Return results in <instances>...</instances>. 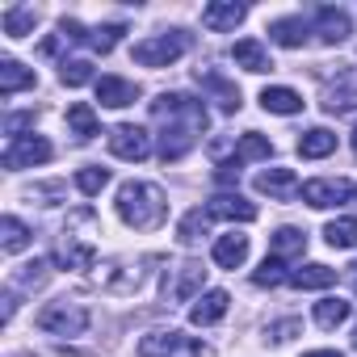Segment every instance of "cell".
<instances>
[{
    "label": "cell",
    "mask_w": 357,
    "mask_h": 357,
    "mask_svg": "<svg viewBox=\"0 0 357 357\" xmlns=\"http://www.w3.org/2000/svg\"><path fill=\"white\" fill-rule=\"evenodd\" d=\"M151 118L160 122V160L164 164H176L185 160L202 135H206V105L190 93H160L151 101Z\"/></svg>",
    "instance_id": "cell-1"
},
{
    "label": "cell",
    "mask_w": 357,
    "mask_h": 357,
    "mask_svg": "<svg viewBox=\"0 0 357 357\" xmlns=\"http://www.w3.org/2000/svg\"><path fill=\"white\" fill-rule=\"evenodd\" d=\"M114 206H118V219L126 227H135V231H155L168 219V198L151 181H126V185H118V202Z\"/></svg>",
    "instance_id": "cell-2"
},
{
    "label": "cell",
    "mask_w": 357,
    "mask_h": 357,
    "mask_svg": "<svg viewBox=\"0 0 357 357\" xmlns=\"http://www.w3.org/2000/svg\"><path fill=\"white\" fill-rule=\"evenodd\" d=\"M89 324H93V311L84 303H76V298H59V303H47L38 311V328L47 336H68L72 340V336H84Z\"/></svg>",
    "instance_id": "cell-3"
},
{
    "label": "cell",
    "mask_w": 357,
    "mask_h": 357,
    "mask_svg": "<svg viewBox=\"0 0 357 357\" xmlns=\"http://www.w3.org/2000/svg\"><path fill=\"white\" fill-rule=\"evenodd\" d=\"M139 357H211V349L198 336H185L176 328H160V332H147L139 340Z\"/></svg>",
    "instance_id": "cell-4"
},
{
    "label": "cell",
    "mask_w": 357,
    "mask_h": 357,
    "mask_svg": "<svg viewBox=\"0 0 357 357\" xmlns=\"http://www.w3.org/2000/svg\"><path fill=\"white\" fill-rule=\"evenodd\" d=\"M80 227V219H76V211L68 215V227L59 231V244H55V261L63 265V269H93L97 265V244H93V236H80L76 231Z\"/></svg>",
    "instance_id": "cell-5"
},
{
    "label": "cell",
    "mask_w": 357,
    "mask_h": 357,
    "mask_svg": "<svg viewBox=\"0 0 357 357\" xmlns=\"http://www.w3.org/2000/svg\"><path fill=\"white\" fill-rule=\"evenodd\" d=\"M185 51H190V34L185 30H168V34L135 43V63H143V68H168V63L181 59Z\"/></svg>",
    "instance_id": "cell-6"
},
{
    "label": "cell",
    "mask_w": 357,
    "mask_h": 357,
    "mask_svg": "<svg viewBox=\"0 0 357 357\" xmlns=\"http://www.w3.org/2000/svg\"><path fill=\"white\" fill-rule=\"evenodd\" d=\"M55 155V147L43 139V135H13L9 143H5V155H0V160H5V168H34V164H47Z\"/></svg>",
    "instance_id": "cell-7"
},
{
    "label": "cell",
    "mask_w": 357,
    "mask_h": 357,
    "mask_svg": "<svg viewBox=\"0 0 357 357\" xmlns=\"http://www.w3.org/2000/svg\"><path fill=\"white\" fill-rule=\"evenodd\" d=\"M202 286H206L202 261H181L172 269V278H164V298L168 303H190V298H202Z\"/></svg>",
    "instance_id": "cell-8"
},
{
    "label": "cell",
    "mask_w": 357,
    "mask_h": 357,
    "mask_svg": "<svg viewBox=\"0 0 357 357\" xmlns=\"http://www.w3.org/2000/svg\"><path fill=\"white\" fill-rule=\"evenodd\" d=\"M143 265H155V257H139V261H105L101 265V286L109 294H130L143 286Z\"/></svg>",
    "instance_id": "cell-9"
},
{
    "label": "cell",
    "mask_w": 357,
    "mask_h": 357,
    "mask_svg": "<svg viewBox=\"0 0 357 357\" xmlns=\"http://www.w3.org/2000/svg\"><path fill=\"white\" fill-rule=\"evenodd\" d=\"M109 151H114L118 160H147V155H151V135H147L143 126L122 122V126L109 130Z\"/></svg>",
    "instance_id": "cell-10"
},
{
    "label": "cell",
    "mask_w": 357,
    "mask_h": 357,
    "mask_svg": "<svg viewBox=\"0 0 357 357\" xmlns=\"http://www.w3.org/2000/svg\"><path fill=\"white\" fill-rule=\"evenodd\" d=\"M349 198H353V185H349V181H332V176H319V181H307V185H303V202L315 206V211L344 206Z\"/></svg>",
    "instance_id": "cell-11"
},
{
    "label": "cell",
    "mask_w": 357,
    "mask_h": 357,
    "mask_svg": "<svg viewBox=\"0 0 357 357\" xmlns=\"http://www.w3.org/2000/svg\"><path fill=\"white\" fill-rule=\"evenodd\" d=\"M257 194H269V198H278V202H290L294 194H303V185H298V176L290 172V168H265V172H257Z\"/></svg>",
    "instance_id": "cell-12"
},
{
    "label": "cell",
    "mask_w": 357,
    "mask_h": 357,
    "mask_svg": "<svg viewBox=\"0 0 357 357\" xmlns=\"http://www.w3.org/2000/svg\"><path fill=\"white\" fill-rule=\"evenodd\" d=\"M311 34H319V43H324V47H336V43H344V38H349V13H344V9H332V5L315 9Z\"/></svg>",
    "instance_id": "cell-13"
},
{
    "label": "cell",
    "mask_w": 357,
    "mask_h": 357,
    "mask_svg": "<svg viewBox=\"0 0 357 357\" xmlns=\"http://www.w3.org/2000/svg\"><path fill=\"white\" fill-rule=\"evenodd\" d=\"M202 211H206L211 223H215V219H231V223H252V219H257V206H252L248 198H240V194H219V198H211Z\"/></svg>",
    "instance_id": "cell-14"
},
{
    "label": "cell",
    "mask_w": 357,
    "mask_h": 357,
    "mask_svg": "<svg viewBox=\"0 0 357 357\" xmlns=\"http://www.w3.org/2000/svg\"><path fill=\"white\" fill-rule=\"evenodd\" d=\"M227 307H231V294H227V290H206L202 298H194L190 324H194V328H211V324H219V319L227 315Z\"/></svg>",
    "instance_id": "cell-15"
},
{
    "label": "cell",
    "mask_w": 357,
    "mask_h": 357,
    "mask_svg": "<svg viewBox=\"0 0 357 357\" xmlns=\"http://www.w3.org/2000/svg\"><path fill=\"white\" fill-rule=\"evenodd\" d=\"M248 17V5H236V0H215V5L202 9V26L223 34V30H236L240 22Z\"/></svg>",
    "instance_id": "cell-16"
},
{
    "label": "cell",
    "mask_w": 357,
    "mask_h": 357,
    "mask_svg": "<svg viewBox=\"0 0 357 357\" xmlns=\"http://www.w3.org/2000/svg\"><path fill=\"white\" fill-rule=\"evenodd\" d=\"M97 101L105 109H122V105H135L139 101V84L122 80V76H101L97 80Z\"/></svg>",
    "instance_id": "cell-17"
},
{
    "label": "cell",
    "mask_w": 357,
    "mask_h": 357,
    "mask_svg": "<svg viewBox=\"0 0 357 357\" xmlns=\"http://www.w3.org/2000/svg\"><path fill=\"white\" fill-rule=\"evenodd\" d=\"M211 257H215V265H223V269H240V265L248 261V236H240V231L219 236Z\"/></svg>",
    "instance_id": "cell-18"
},
{
    "label": "cell",
    "mask_w": 357,
    "mask_h": 357,
    "mask_svg": "<svg viewBox=\"0 0 357 357\" xmlns=\"http://www.w3.org/2000/svg\"><path fill=\"white\" fill-rule=\"evenodd\" d=\"M68 135H76V143H89V139H97V135H101L97 109H93V105H84V101L68 105Z\"/></svg>",
    "instance_id": "cell-19"
},
{
    "label": "cell",
    "mask_w": 357,
    "mask_h": 357,
    "mask_svg": "<svg viewBox=\"0 0 357 357\" xmlns=\"http://www.w3.org/2000/svg\"><path fill=\"white\" fill-rule=\"evenodd\" d=\"M307 34H311V22H303V17H282V22L269 26V38L286 51H298L307 43Z\"/></svg>",
    "instance_id": "cell-20"
},
{
    "label": "cell",
    "mask_w": 357,
    "mask_h": 357,
    "mask_svg": "<svg viewBox=\"0 0 357 357\" xmlns=\"http://www.w3.org/2000/svg\"><path fill=\"white\" fill-rule=\"evenodd\" d=\"M231 59H236V68H244V72H269L273 63H269V51L257 43V38H240L236 47H231Z\"/></svg>",
    "instance_id": "cell-21"
},
{
    "label": "cell",
    "mask_w": 357,
    "mask_h": 357,
    "mask_svg": "<svg viewBox=\"0 0 357 357\" xmlns=\"http://www.w3.org/2000/svg\"><path fill=\"white\" fill-rule=\"evenodd\" d=\"M261 105H265L269 114L290 118V114H298V109H303V97H298L294 89H286V84H269V89H261Z\"/></svg>",
    "instance_id": "cell-22"
},
{
    "label": "cell",
    "mask_w": 357,
    "mask_h": 357,
    "mask_svg": "<svg viewBox=\"0 0 357 357\" xmlns=\"http://www.w3.org/2000/svg\"><path fill=\"white\" fill-rule=\"evenodd\" d=\"M336 151V135L328 126H311L307 135H298V155L303 160H324Z\"/></svg>",
    "instance_id": "cell-23"
},
{
    "label": "cell",
    "mask_w": 357,
    "mask_h": 357,
    "mask_svg": "<svg viewBox=\"0 0 357 357\" xmlns=\"http://www.w3.org/2000/svg\"><path fill=\"white\" fill-rule=\"evenodd\" d=\"M269 248H273L278 261H294V257L307 252V231H298V227H278V231L269 236Z\"/></svg>",
    "instance_id": "cell-24"
},
{
    "label": "cell",
    "mask_w": 357,
    "mask_h": 357,
    "mask_svg": "<svg viewBox=\"0 0 357 357\" xmlns=\"http://www.w3.org/2000/svg\"><path fill=\"white\" fill-rule=\"evenodd\" d=\"M34 72L30 68H22L17 59H0V97H13V93H22V89H34Z\"/></svg>",
    "instance_id": "cell-25"
},
{
    "label": "cell",
    "mask_w": 357,
    "mask_h": 357,
    "mask_svg": "<svg viewBox=\"0 0 357 357\" xmlns=\"http://www.w3.org/2000/svg\"><path fill=\"white\" fill-rule=\"evenodd\" d=\"M269 155H273V143H269L265 135H257V130H248V135L231 147V164H240V168H244L248 160H269Z\"/></svg>",
    "instance_id": "cell-26"
},
{
    "label": "cell",
    "mask_w": 357,
    "mask_h": 357,
    "mask_svg": "<svg viewBox=\"0 0 357 357\" xmlns=\"http://www.w3.org/2000/svg\"><path fill=\"white\" fill-rule=\"evenodd\" d=\"M290 286H298V290H328V286H336V269H328V265H303V269L290 273Z\"/></svg>",
    "instance_id": "cell-27"
},
{
    "label": "cell",
    "mask_w": 357,
    "mask_h": 357,
    "mask_svg": "<svg viewBox=\"0 0 357 357\" xmlns=\"http://www.w3.org/2000/svg\"><path fill=\"white\" fill-rule=\"evenodd\" d=\"M198 80L211 89V97L219 101L223 114H236V109H240V89H236L231 80H223V76H215V72H206V76H198Z\"/></svg>",
    "instance_id": "cell-28"
},
{
    "label": "cell",
    "mask_w": 357,
    "mask_h": 357,
    "mask_svg": "<svg viewBox=\"0 0 357 357\" xmlns=\"http://www.w3.org/2000/svg\"><path fill=\"white\" fill-rule=\"evenodd\" d=\"M0 248H5V252H22V248H30V227H26L22 219L5 215V219H0Z\"/></svg>",
    "instance_id": "cell-29"
},
{
    "label": "cell",
    "mask_w": 357,
    "mask_h": 357,
    "mask_svg": "<svg viewBox=\"0 0 357 357\" xmlns=\"http://www.w3.org/2000/svg\"><path fill=\"white\" fill-rule=\"evenodd\" d=\"M34 22H38V9H30V5H9L5 9V34L9 38H26L34 30Z\"/></svg>",
    "instance_id": "cell-30"
},
{
    "label": "cell",
    "mask_w": 357,
    "mask_h": 357,
    "mask_svg": "<svg viewBox=\"0 0 357 357\" xmlns=\"http://www.w3.org/2000/svg\"><path fill=\"white\" fill-rule=\"evenodd\" d=\"M349 315H353V307H349L344 298H319V303H315V324H319V328H340Z\"/></svg>",
    "instance_id": "cell-31"
},
{
    "label": "cell",
    "mask_w": 357,
    "mask_h": 357,
    "mask_svg": "<svg viewBox=\"0 0 357 357\" xmlns=\"http://www.w3.org/2000/svg\"><path fill=\"white\" fill-rule=\"evenodd\" d=\"M324 240H328L332 248H353V244H357V219H332V223L324 227Z\"/></svg>",
    "instance_id": "cell-32"
},
{
    "label": "cell",
    "mask_w": 357,
    "mask_h": 357,
    "mask_svg": "<svg viewBox=\"0 0 357 357\" xmlns=\"http://www.w3.org/2000/svg\"><path fill=\"white\" fill-rule=\"evenodd\" d=\"M105 185H109V168H101V164H89V168H80V172H76V190H80V194H89V198H93V194H101Z\"/></svg>",
    "instance_id": "cell-33"
},
{
    "label": "cell",
    "mask_w": 357,
    "mask_h": 357,
    "mask_svg": "<svg viewBox=\"0 0 357 357\" xmlns=\"http://www.w3.org/2000/svg\"><path fill=\"white\" fill-rule=\"evenodd\" d=\"M59 80H63L68 89H80V84L93 80V63H89V59H63V63H59Z\"/></svg>",
    "instance_id": "cell-34"
},
{
    "label": "cell",
    "mask_w": 357,
    "mask_h": 357,
    "mask_svg": "<svg viewBox=\"0 0 357 357\" xmlns=\"http://www.w3.org/2000/svg\"><path fill=\"white\" fill-rule=\"evenodd\" d=\"M252 282H257V286H269V290H273V286H282V282H290V273H286V261H278V257H265V261H261V269L252 273Z\"/></svg>",
    "instance_id": "cell-35"
},
{
    "label": "cell",
    "mask_w": 357,
    "mask_h": 357,
    "mask_svg": "<svg viewBox=\"0 0 357 357\" xmlns=\"http://www.w3.org/2000/svg\"><path fill=\"white\" fill-rule=\"evenodd\" d=\"M206 227H211V219H206V211L198 206V211H190V215L181 219V227H176V240H181V244H194Z\"/></svg>",
    "instance_id": "cell-36"
},
{
    "label": "cell",
    "mask_w": 357,
    "mask_h": 357,
    "mask_svg": "<svg viewBox=\"0 0 357 357\" xmlns=\"http://www.w3.org/2000/svg\"><path fill=\"white\" fill-rule=\"evenodd\" d=\"M122 34H126V26H101V30H93V34H89V47H93V51H101V55H109V51L122 43Z\"/></svg>",
    "instance_id": "cell-37"
},
{
    "label": "cell",
    "mask_w": 357,
    "mask_h": 357,
    "mask_svg": "<svg viewBox=\"0 0 357 357\" xmlns=\"http://www.w3.org/2000/svg\"><path fill=\"white\" fill-rule=\"evenodd\" d=\"M324 109H328V114H349V109H357V89H340V93H328Z\"/></svg>",
    "instance_id": "cell-38"
},
{
    "label": "cell",
    "mask_w": 357,
    "mask_h": 357,
    "mask_svg": "<svg viewBox=\"0 0 357 357\" xmlns=\"http://www.w3.org/2000/svg\"><path fill=\"white\" fill-rule=\"evenodd\" d=\"M47 282V261H30V265H22V273H17V286H43Z\"/></svg>",
    "instance_id": "cell-39"
},
{
    "label": "cell",
    "mask_w": 357,
    "mask_h": 357,
    "mask_svg": "<svg viewBox=\"0 0 357 357\" xmlns=\"http://www.w3.org/2000/svg\"><path fill=\"white\" fill-rule=\"evenodd\" d=\"M298 328H303L298 319H282V324H273V328H269V340H273V344H286Z\"/></svg>",
    "instance_id": "cell-40"
},
{
    "label": "cell",
    "mask_w": 357,
    "mask_h": 357,
    "mask_svg": "<svg viewBox=\"0 0 357 357\" xmlns=\"http://www.w3.org/2000/svg\"><path fill=\"white\" fill-rule=\"evenodd\" d=\"M307 357H344V353H332V349H315V353H307Z\"/></svg>",
    "instance_id": "cell-41"
},
{
    "label": "cell",
    "mask_w": 357,
    "mask_h": 357,
    "mask_svg": "<svg viewBox=\"0 0 357 357\" xmlns=\"http://www.w3.org/2000/svg\"><path fill=\"white\" fill-rule=\"evenodd\" d=\"M353 353H357V328H353Z\"/></svg>",
    "instance_id": "cell-42"
},
{
    "label": "cell",
    "mask_w": 357,
    "mask_h": 357,
    "mask_svg": "<svg viewBox=\"0 0 357 357\" xmlns=\"http://www.w3.org/2000/svg\"><path fill=\"white\" fill-rule=\"evenodd\" d=\"M353 151H357V126H353Z\"/></svg>",
    "instance_id": "cell-43"
},
{
    "label": "cell",
    "mask_w": 357,
    "mask_h": 357,
    "mask_svg": "<svg viewBox=\"0 0 357 357\" xmlns=\"http://www.w3.org/2000/svg\"><path fill=\"white\" fill-rule=\"evenodd\" d=\"M353 269H357V265H353Z\"/></svg>",
    "instance_id": "cell-44"
}]
</instances>
